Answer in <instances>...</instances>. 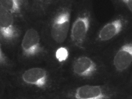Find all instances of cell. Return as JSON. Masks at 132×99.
Returning a JSON list of instances; mask_svg holds the SVG:
<instances>
[{"instance_id": "obj_5", "label": "cell", "mask_w": 132, "mask_h": 99, "mask_svg": "<svg viewBox=\"0 0 132 99\" xmlns=\"http://www.w3.org/2000/svg\"><path fill=\"white\" fill-rule=\"evenodd\" d=\"M0 35L7 43H13L19 37V30L15 26L13 15L0 6Z\"/></svg>"}, {"instance_id": "obj_1", "label": "cell", "mask_w": 132, "mask_h": 99, "mask_svg": "<svg viewBox=\"0 0 132 99\" xmlns=\"http://www.w3.org/2000/svg\"><path fill=\"white\" fill-rule=\"evenodd\" d=\"M71 9L69 6L62 7L57 11L52 21L50 33L57 43H62L67 39L70 26Z\"/></svg>"}, {"instance_id": "obj_11", "label": "cell", "mask_w": 132, "mask_h": 99, "mask_svg": "<svg viewBox=\"0 0 132 99\" xmlns=\"http://www.w3.org/2000/svg\"><path fill=\"white\" fill-rule=\"evenodd\" d=\"M53 0H35L34 6L38 10H44L46 9Z\"/></svg>"}, {"instance_id": "obj_12", "label": "cell", "mask_w": 132, "mask_h": 99, "mask_svg": "<svg viewBox=\"0 0 132 99\" xmlns=\"http://www.w3.org/2000/svg\"><path fill=\"white\" fill-rule=\"evenodd\" d=\"M0 63L2 65H7L9 63V60L7 57V56L5 55L4 52L2 51V50L1 48L0 50Z\"/></svg>"}, {"instance_id": "obj_9", "label": "cell", "mask_w": 132, "mask_h": 99, "mask_svg": "<svg viewBox=\"0 0 132 99\" xmlns=\"http://www.w3.org/2000/svg\"><path fill=\"white\" fill-rule=\"evenodd\" d=\"M125 23L126 21L122 17L107 23L98 31L96 39L99 42H106L111 40L122 31Z\"/></svg>"}, {"instance_id": "obj_7", "label": "cell", "mask_w": 132, "mask_h": 99, "mask_svg": "<svg viewBox=\"0 0 132 99\" xmlns=\"http://www.w3.org/2000/svg\"><path fill=\"white\" fill-rule=\"evenodd\" d=\"M73 73L80 78H89L97 71V65L93 60L87 56H80L73 60L72 66Z\"/></svg>"}, {"instance_id": "obj_6", "label": "cell", "mask_w": 132, "mask_h": 99, "mask_svg": "<svg viewBox=\"0 0 132 99\" xmlns=\"http://www.w3.org/2000/svg\"><path fill=\"white\" fill-rule=\"evenodd\" d=\"M21 78L25 84L39 88H45L49 83L47 71L40 67H34L26 70Z\"/></svg>"}, {"instance_id": "obj_4", "label": "cell", "mask_w": 132, "mask_h": 99, "mask_svg": "<svg viewBox=\"0 0 132 99\" xmlns=\"http://www.w3.org/2000/svg\"><path fill=\"white\" fill-rule=\"evenodd\" d=\"M21 46L22 53L27 57L36 56L43 51L39 32L33 28L26 31L22 39Z\"/></svg>"}, {"instance_id": "obj_10", "label": "cell", "mask_w": 132, "mask_h": 99, "mask_svg": "<svg viewBox=\"0 0 132 99\" xmlns=\"http://www.w3.org/2000/svg\"><path fill=\"white\" fill-rule=\"evenodd\" d=\"M25 5V0H0V6L15 16H22Z\"/></svg>"}, {"instance_id": "obj_13", "label": "cell", "mask_w": 132, "mask_h": 99, "mask_svg": "<svg viewBox=\"0 0 132 99\" xmlns=\"http://www.w3.org/2000/svg\"><path fill=\"white\" fill-rule=\"evenodd\" d=\"M121 1L132 13V0H121Z\"/></svg>"}, {"instance_id": "obj_3", "label": "cell", "mask_w": 132, "mask_h": 99, "mask_svg": "<svg viewBox=\"0 0 132 99\" xmlns=\"http://www.w3.org/2000/svg\"><path fill=\"white\" fill-rule=\"evenodd\" d=\"M90 23L89 14L85 12L79 15L74 21L71 29L70 38L72 44L80 48H83Z\"/></svg>"}, {"instance_id": "obj_8", "label": "cell", "mask_w": 132, "mask_h": 99, "mask_svg": "<svg viewBox=\"0 0 132 99\" xmlns=\"http://www.w3.org/2000/svg\"><path fill=\"white\" fill-rule=\"evenodd\" d=\"M132 63V41L123 45L116 53L113 60L115 70L123 72L130 67Z\"/></svg>"}, {"instance_id": "obj_2", "label": "cell", "mask_w": 132, "mask_h": 99, "mask_svg": "<svg viewBox=\"0 0 132 99\" xmlns=\"http://www.w3.org/2000/svg\"><path fill=\"white\" fill-rule=\"evenodd\" d=\"M114 92L108 87L85 85L78 87L69 95L72 99H110Z\"/></svg>"}]
</instances>
